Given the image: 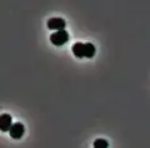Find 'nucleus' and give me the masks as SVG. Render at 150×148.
<instances>
[{"label": "nucleus", "mask_w": 150, "mask_h": 148, "mask_svg": "<svg viewBox=\"0 0 150 148\" xmlns=\"http://www.w3.org/2000/svg\"><path fill=\"white\" fill-rule=\"evenodd\" d=\"M71 51L78 58H93L96 49L91 43H75L71 46Z\"/></svg>", "instance_id": "1"}, {"label": "nucleus", "mask_w": 150, "mask_h": 148, "mask_svg": "<svg viewBox=\"0 0 150 148\" xmlns=\"http://www.w3.org/2000/svg\"><path fill=\"white\" fill-rule=\"evenodd\" d=\"M69 40V34L67 30H62V31H55L50 35V41L51 44H54L56 46L64 45L65 43Z\"/></svg>", "instance_id": "2"}, {"label": "nucleus", "mask_w": 150, "mask_h": 148, "mask_svg": "<svg viewBox=\"0 0 150 148\" xmlns=\"http://www.w3.org/2000/svg\"><path fill=\"white\" fill-rule=\"evenodd\" d=\"M65 25H67V23L62 18H51L48 20V28L55 31L65 30Z\"/></svg>", "instance_id": "3"}, {"label": "nucleus", "mask_w": 150, "mask_h": 148, "mask_svg": "<svg viewBox=\"0 0 150 148\" xmlns=\"http://www.w3.org/2000/svg\"><path fill=\"white\" fill-rule=\"evenodd\" d=\"M24 132H25V127L23 126V123L16 122L11 126L10 131H9V134H10L13 139H20L23 134H24Z\"/></svg>", "instance_id": "4"}, {"label": "nucleus", "mask_w": 150, "mask_h": 148, "mask_svg": "<svg viewBox=\"0 0 150 148\" xmlns=\"http://www.w3.org/2000/svg\"><path fill=\"white\" fill-rule=\"evenodd\" d=\"M13 126L11 116L8 113H4L0 116V131L1 132H9Z\"/></svg>", "instance_id": "5"}, {"label": "nucleus", "mask_w": 150, "mask_h": 148, "mask_svg": "<svg viewBox=\"0 0 150 148\" xmlns=\"http://www.w3.org/2000/svg\"><path fill=\"white\" fill-rule=\"evenodd\" d=\"M108 147H109V143H108V141L103 139V138H99V139L94 142V148H108Z\"/></svg>", "instance_id": "6"}]
</instances>
